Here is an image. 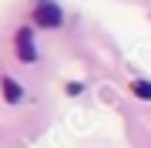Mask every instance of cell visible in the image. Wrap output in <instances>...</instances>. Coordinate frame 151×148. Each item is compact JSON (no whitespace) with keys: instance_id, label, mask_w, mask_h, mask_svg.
Listing matches in <instances>:
<instances>
[{"instance_id":"cell-1","label":"cell","mask_w":151,"mask_h":148,"mask_svg":"<svg viewBox=\"0 0 151 148\" xmlns=\"http://www.w3.org/2000/svg\"><path fill=\"white\" fill-rule=\"evenodd\" d=\"M34 24H37V27H60V24H64V10H60V7L54 4V0H37V4H34Z\"/></svg>"},{"instance_id":"cell-2","label":"cell","mask_w":151,"mask_h":148,"mask_svg":"<svg viewBox=\"0 0 151 148\" xmlns=\"http://www.w3.org/2000/svg\"><path fill=\"white\" fill-rule=\"evenodd\" d=\"M14 51H17V57H20L24 64H34V61H37V47H34L30 27H20V30L14 34Z\"/></svg>"},{"instance_id":"cell-3","label":"cell","mask_w":151,"mask_h":148,"mask_svg":"<svg viewBox=\"0 0 151 148\" xmlns=\"http://www.w3.org/2000/svg\"><path fill=\"white\" fill-rule=\"evenodd\" d=\"M0 91H4V101L7 104H20V98H24V88L14 81V77H7V74L0 77Z\"/></svg>"},{"instance_id":"cell-4","label":"cell","mask_w":151,"mask_h":148,"mask_svg":"<svg viewBox=\"0 0 151 148\" xmlns=\"http://www.w3.org/2000/svg\"><path fill=\"white\" fill-rule=\"evenodd\" d=\"M131 91H134V98L151 101V84H148V81H134V84H131Z\"/></svg>"}]
</instances>
